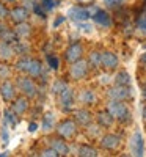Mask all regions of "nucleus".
<instances>
[{
    "mask_svg": "<svg viewBox=\"0 0 146 157\" xmlns=\"http://www.w3.org/2000/svg\"><path fill=\"white\" fill-rule=\"evenodd\" d=\"M107 112L119 123H129L130 116H132V113H130L129 107L124 104V101H113V99H110V102L107 104Z\"/></svg>",
    "mask_w": 146,
    "mask_h": 157,
    "instance_id": "obj_1",
    "label": "nucleus"
},
{
    "mask_svg": "<svg viewBox=\"0 0 146 157\" xmlns=\"http://www.w3.org/2000/svg\"><path fill=\"white\" fill-rule=\"evenodd\" d=\"M60 138H72L77 134V123L74 120H63L55 127Z\"/></svg>",
    "mask_w": 146,
    "mask_h": 157,
    "instance_id": "obj_2",
    "label": "nucleus"
},
{
    "mask_svg": "<svg viewBox=\"0 0 146 157\" xmlns=\"http://www.w3.org/2000/svg\"><path fill=\"white\" fill-rule=\"evenodd\" d=\"M16 88L21 91L25 98H35L36 96V90H38L32 78L30 77H24V75L22 77H17Z\"/></svg>",
    "mask_w": 146,
    "mask_h": 157,
    "instance_id": "obj_3",
    "label": "nucleus"
},
{
    "mask_svg": "<svg viewBox=\"0 0 146 157\" xmlns=\"http://www.w3.org/2000/svg\"><path fill=\"white\" fill-rule=\"evenodd\" d=\"M88 69H90V64L86 60H77L74 63H71V68H69V75L74 80H82L83 77H86L88 74Z\"/></svg>",
    "mask_w": 146,
    "mask_h": 157,
    "instance_id": "obj_4",
    "label": "nucleus"
},
{
    "mask_svg": "<svg viewBox=\"0 0 146 157\" xmlns=\"http://www.w3.org/2000/svg\"><path fill=\"white\" fill-rule=\"evenodd\" d=\"M107 96L113 101H127V99L132 98V90H130V86L115 85L107 91Z\"/></svg>",
    "mask_w": 146,
    "mask_h": 157,
    "instance_id": "obj_5",
    "label": "nucleus"
},
{
    "mask_svg": "<svg viewBox=\"0 0 146 157\" xmlns=\"http://www.w3.org/2000/svg\"><path fill=\"white\" fill-rule=\"evenodd\" d=\"M74 91L68 86L58 94V107L63 112H71L74 109Z\"/></svg>",
    "mask_w": 146,
    "mask_h": 157,
    "instance_id": "obj_6",
    "label": "nucleus"
},
{
    "mask_svg": "<svg viewBox=\"0 0 146 157\" xmlns=\"http://www.w3.org/2000/svg\"><path fill=\"white\" fill-rule=\"evenodd\" d=\"M0 94L5 102H13L17 96V88L11 80H3L0 85Z\"/></svg>",
    "mask_w": 146,
    "mask_h": 157,
    "instance_id": "obj_7",
    "label": "nucleus"
},
{
    "mask_svg": "<svg viewBox=\"0 0 146 157\" xmlns=\"http://www.w3.org/2000/svg\"><path fill=\"white\" fill-rule=\"evenodd\" d=\"M118 63H119V60H118L116 54H113L110 50L101 52V66L102 68H105L107 71H113L118 68Z\"/></svg>",
    "mask_w": 146,
    "mask_h": 157,
    "instance_id": "obj_8",
    "label": "nucleus"
},
{
    "mask_svg": "<svg viewBox=\"0 0 146 157\" xmlns=\"http://www.w3.org/2000/svg\"><path fill=\"white\" fill-rule=\"evenodd\" d=\"M68 16H69V19H72L75 22H83L91 17V11L85 6H72L68 11Z\"/></svg>",
    "mask_w": 146,
    "mask_h": 157,
    "instance_id": "obj_9",
    "label": "nucleus"
},
{
    "mask_svg": "<svg viewBox=\"0 0 146 157\" xmlns=\"http://www.w3.org/2000/svg\"><path fill=\"white\" fill-rule=\"evenodd\" d=\"M130 151L134 155H143L144 154V140L141 132H135L130 138Z\"/></svg>",
    "mask_w": 146,
    "mask_h": 157,
    "instance_id": "obj_10",
    "label": "nucleus"
},
{
    "mask_svg": "<svg viewBox=\"0 0 146 157\" xmlns=\"http://www.w3.org/2000/svg\"><path fill=\"white\" fill-rule=\"evenodd\" d=\"M64 55H66V60H68L69 63H74L77 60H80L83 57V47H82V44L80 43H72L68 49H66Z\"/></svg>",
    "mask_w": 146,
    "mask_h": 157,
    "instance_id": "obj_11",
    "label": "nucleus"
},
{
    "mask_svg": "<svg viewBox=\"0 0 146 157\" xmlns=\"http://www.w3.org/2000/svg\"><path fill=\"white\" fill-rule=\"evenodd\" d=\"M119 145H121V138L116 134H105L101 138V146L107 151H115Z\"/></svg>",
    "mask_w": 146,
    "mask_h": 157,
    "instance_id": "obj_12",
    "label": "nucleus"
},
{
    "mask_svg": "<svg viewBox=\"0 0 146 157\" xmlns=\"http://www.w3.org/2000/svg\"><path fill=\"white\" fill-rule=\"evenodd\" d=\"M91 16H93V19H94V22H96L98 25H101V27H104V29L112 27V24H113L112 16L109 14L107 11H104V10H96Z\"/></svg>",
    "mask_w": 146,
    "mask_h": 157,
    "instance_id": "obj_13",
    "label": "nucleus"
},
{
    "mask_svg": "<svg viewBox=\"0 0 146 157\" xmlns=\"http://www.w3.org/2000/svg\"><path fill=\"white\" fill-rule=\"evenodd\" d=\"M10 17L13 22H27L29 19V10L25 6H14L13 10H10Z\"/></svg>",
    "mask_w": 146,
    "mask_h": 157,
    "instance_id": "obj_14",
    "label": "nucleus"
},
{
    "mask_svg": "<svg viewBox=\"0 0 146 157\" xmlns=\"http://www.w3.org/2000/svg\"><path fill=\"white\" fill-rule=\"evenodd\" d=\"M74 120L77 124L80 126H90L91 121H93V116H91V112L86 110V109H79L74 112Z\"/></svg>",
    "mask_w": 146,
    "mask_h": 157,
    "instance_id": "obj_15",
    "label": "nucleus"
},
{
    "mask_svg": "<svg viewBox=\"0 0 146 157\" xmlns=\"http://www.w3.org/2000/svg\"><path fill=\"white\" fill-rule=\"evenodd\" d=\"M14 55H16V52H14L13 44L5 43V41L0 39V60H2V61H10Z\"/></svg>",
    "mask_w": 146,
    "mask_h": 157,
    "instance_id": "obj_16",
    "label": "nucleus"
},
{
    "mask_svg": "<svg viewBox=\"0 0 146 157\" xmlns=\"http://www.w3.org/2000/svg\"><path fill=\"white\" fill-rule=\"evenodd\" d=\"M30 104H29V99L27 98H16L14 101H13V112H14L16 115H24L25 112L29 110Z\"/></svg>",
    "mask_w": 146,
    "mask_h": 157,
    "instance_id": "obj_17",
    "label": "nucleus"
},
{
    "mask_svg": "<svg viewBox=\"0 0 146 157\" xmlns=\"http://www.w3.org/2000/svg\"><path fill=\"white\" fill-rule=\"evenodd\" d=\"M43 71H44L43 63L39 61V60H35V58H32L27 74H29L30 77H33V78H38V77H41V75H43Z\"/></svg>",
    "mask_w": 146,
    "mask_h": 157,
    "instance_id": "obj_18",
    "label": "nucleus"
},
{
    "mask_svg": "<svg viewBox=\"0 0 146 157\" xmlns=\"http://www.w3.org/2000/svg\"><path fill=\"white\" fill-rule=\"evenodd\" d=\"M50 146L57 151L58 155H68V154H69V146L66 145V141H63L61 138L50 140Z\"/></svg>",
    "mask_w": 146,
    "mask_h": 157,
    "instance_id": "obj_19",
    "label": "nucleus"
},
{
    "mask_svg": "<svg viewBox=\"0 0 146 157\" xmlns=\"http://www.w3.org/2000/svg\"><path fill=\"white\" fill-rule=\"evenodd\" d=\"M14 33H16L17 39H27L32 35V27L27 22H19L17 27L14 29Z\"/></svg>",
    "mask_w": 146,
    "mask_h": 157,
    "instance_id": "obj_20",
    "label": "nucleus"
},
{
    "mask_svg": "<svg viewBox=\"0 0 146 157\" xmlns=\"http://www.w3.org/2000/svg\"><path fill=\"white\" fill-rule=\"evenodd\" d=\"M96 121H98V126H101V127H112L115 118L109 112H99L96 116Z\"/></svg>",
    "mask_w": 146,
    "mask_h": 157,
    "instance_id": "obj_21",
    "label": "nucleus"
},
{
    "mask_svg": "<svg viewBox=\"0 0 146 157\" xmlns=\"http://www.w3.org/2000/svg\"><path fill=\"white\" fill-rule=\"evenodd\" d=\"M79 99H80V102L85 104V105H91V104L96 102V94H94V91H93V90H82Z\"/></svg>",
    "mask_w": 146,
    "mask_h": 157,
    "instance_id": "obj_22",
    "label": "nucleus"
},
{
    "mask_svg": "<svg viewBox=\"0 0 146 157\" xmlns=\"http://www.w3.org/2000/svg\"><path fill=\"white\" fill-rule=\"evenodd\" d=\"M13 47H14V52L17 55H27L29 52H30V46H29V43L27 41H24V39H17V41L13 44Z\"/></svg>",
    "mask_w": 146,
    "mask_h": 157,
    "instance_id": "obj_23",
    "label": "nucleus"
},
{
    "mask_svg": "<svg viewBox=\"0 0 146 157\" xmlns=\"http://www.w3.org/2000/svg\"><path fill=\"white\" fill-rule=\"evenodd\" d=\"M77 154L80 155V157H98L99 152L96 148H93V146H88V145H82L80 148H79Z\"/></svg>",
    "mask_w": 146,
    "mask_h": 157,
    "instance_id": "obj_24",
    "label": "nucleus"
},
{
    "mask_svg": "<svg viewBox=\"0 0 146 157\" xmlns=\"http://www.w3.org/2000/svg\"><path fill=\"white\" fill-rule=\"evenodd\" d=\"M3 115H5V124L10 126L11 129H14L17 126V123H19V120L16 118V113L13 112V110H10V109H6L3 112Z\"/></svg>",
    "mask_w": 146,
    "mask_h": 157,
    "instance_id": "obj_25",
    "label": "nucleus"
},
{
    "mask_svg": "<svg viewBox=\"0 0 146 157\" xmlns=\"http://www.w3.org/2000/svg\"><path fill=\"white\" fill-rule=\"evenodd\" d=\"M115 83L116 85H124V86H130V75L126 71H119L115 75Z\"/></svg>",
    "mask_w": 146,
    "mask_h": 157,
    "instance_id": "obj_26",
    "label": "nucleus"
},
{
    "mask_svg": "<svg viewBox=\"0 0 146 157\" xmlns=\"http://www.w3.org/2000/svg\"><path fill=\"white\" fill-rule=\"evenodd\" d=\"M30 61H32V58L30 57H21L19 60H17V63H16V69L19 71V72H25L27 74V71H29V66H30Z\"/></svg>",
    "mask_w": 146,
    "mask_h": 157,
    "instance_id": "obj_27",
    "label": "nucleus"
},
{
    "mask_svg": "<svg viewBox=\"0 0 146 157\" xmlns=\"http://www.w3.org/2000/svg\"><path fill=\"white\" fill-rule=\"evenodd\" d=\"M66 88H68V83H66L64 80H61V78H57V80L54 82V83H52V93H54V94H60L61 93V91L63 90H66Z\"/></svg>",
    "mask_w": 146,
    "mask_h": 157,
    "instance_id": "obj_28",
    "label": "nucleus"
},
{
    "mask_svg": "<svg viewBox=\"0 0 146 157\" xmlns=\"http://www.w3.org/2000/svg\"><path fill=\"white\" fill-rule=\"evenodd\" d=\"M88 64L93 68H99L101 66V52H98V50L91 52L88 57Z\"/></svg>",
    "mask_w": 146,
    "mask_h": 157,
    "instance_id": "obj_29",
    "label": "nucleus"
},
{
    "mask_svg": "<svg viewBox=\"0 0 146 157\" xmlns=\"http://www.w3.org/2000/svg\"><path fill=\"white\" fill-rule=\"evenodd\" d=\"M43 130L44 132H49V130H52L54 129V115H44V118H43Z\"/></svg>",
    "mask_w": 146,
    "mask_h": 157,
    "instance_id": "obj_30",
    "label": "nucleus"
},
{
    "mask_svg": "<svg viewBox=\"0 0 146 157\" xmlns=\"http://www.w3.org/2000/svg\"><path fill=\"white\" fill-rule=\"evenodd\" d=\"M0 39H2V41H5V43H10V44H14L16 41H17V36H16V33L14 32H11L10 29L0 36Z\"/></svg>",
    "mask_w": 146,
    "mask_h": 157,
    "instance_id": "obj_31",
    "label": "nucleus"
},
{
    "mask_svg": "<svg viewBox=\"0 0 146 157\" xmlns=\"http://www.w3.org/2000/svg\"><path fill=\"white\" fill-rule=\"evenodd\" d=\"M39 3L43 5V8L46 11H52L54 8L58 6V0H39Z\"/></svg>",
    "mask_w": 146,
    "mask_h": 157,
    "instance_id": "obj_32",
    "label": "nucleus"
},
{
    "mask_svg": "<svg viewBox=\"0 0 146 157\" xmlns=\"http://www.w3.org/2000/svg\"><path fill=\"white\" fill-rule=\"evenodd\" d=\"M137 29L141 33L146 35V13H143V14L138 16V19H137Z\"/></svg>",
    "mask_w": 146,
    "mask_h": 157,
    "instance_id": "obj_33",
    "label": "nucleus"
},
{
    "mask_svg": "<svg viewBox=\"0 0 146 157\" xmlns=\"http://www.w3.org/2000/svg\"><path fill=\"white\" fill-rule=\"evenodd\" d=\"M104 3H105V6L110 8V10H118V8L123 6L124 0H104Z\"/></svg>",
    "mask_w": 146,
    "mask_h": 157,
    "instance_id": "obj_34",
    "label": "nucleus"
},
{
    "mask_svg": "<svg viewBox=\"0 0 146 157\" xmlns=\"http://www.w3.org/2000/svg\"><path fill=\"white\" fill-rule=\"evenodd\" d=\"M11 77V69L8 64H0V78L2 80H8Z\"/></svg>",
    "mask_w": 146,
    "mask_h": 157,
    "instance_id": "obj_35",
    "label": "nucleus"
},
{
    "mask_svg": "<svg viewBox=\"0 0 146 157\" xmlns=\"http://www.w3.org/2000/svg\"><path fill=\"white\" fill-rule=\"evenodd\" d=\"M47 64H49V68H50V69L57 71L58 66H60V60H58L55 55H47Z\"/></svg>",
    "mask_w": 146,
    "mask_h": 157,
    "instance_id": "obj_36",
    "label": "nucleus"
},
{
    "mask_svg": "<svg viewBox=\"0 0 146 157\" xmlns=\"http://www.w3.org/2000/svg\"><path fill=\"white\" fill-rule=\"evenodd\" d=\"M33 13L35 14H38L39 17H46V10L43 8V5L41 3H35V6H33Z\"/></svg>",
    "mask_w": 146,
    "mask_h": 157,
    "instance_id": "obj_37",
    "label": "nucleus"
},
{
    "mask_svg": "<svg viewBox=\"0 0 146 157\" xmlns=\"http://www.w3.org/2000/svg\"><path fill=\"white\" fill-rule=\"evenodd\" d=\"M6 17H10V10L5 6L3 2H0V21H5Z\"/></svg>",
    "mask_w": 146,
    "mask_h": 157,
    "instance_id": "obj_38",
    "label": "nucleus"
},
{
    "mask_svg": "<svg viewBox=\"0 0 146 157\" xmlns=\"http://www.w3.org/2000/svg\"><path fill=\"white\" fill-rule=\"evenodd\" d=\"M39 155H43V157H57L58 154H57V151L54 149V148H46V149H43L41 152H39Z\"/></svg>",
    "mask_w": 146,
    "mask_h": 157,
    "instance_id": "obj_39",
    "label": "nucleus"
},
{
    "mask_svg": "<svg viewBox=\"0 0 146 157\" xmlns=\"http://www.w3.org/2000/svg\"><path fill=\"white\" fill-rule=\"evenodd\" d=\"M79 24V27H80V30H83V32H91V25L90 24H85V21L83 22H77Z\"/></svg>",
    "mask_w": 146,
    "mask_h": 157,
    "instance_id": "obj_40",
    "label": "nucleus"
},
{
    "mask_svg": "<svg viewBox=\"0 0 146 157\" xmlns=\"http://www.w3.org/2000/svg\"><path fill=\"white\" fill-rule=\"evenodd\" d=\"M64 19H66L64 16H58V17L55 19V22H54V27H58L60 24H63V22H64Z\"/></svg>",
    "mask_w": 146,
    "mask_h": 157,
    "instance_id": "obj_41",
    "label": "nucleus"
},
{
    "mask_svg": "<svg viewBox=\"0 0 146 157\" xmlns=\"http://www.w3.org/2000/svg\"><path fill=\"white\" fill-rule=\"evenodd\" d=\"M6 30H8V27H6V25H5L2 21H0V36H2V35H3Z\"/></svg>",
    "mask_w": 146,
    "mask_h": 157,
    "instance_id": "obj_42",
    "label": "nucleus"
},
{
    "mask_svg": "<svg viewBox=\"0 0 146 157\" xmlns=\"http://www.w3.org/2000/svg\"><path fill=\"white\" fill-rule=\"evenodd\" d=\"M29 130H30V132H35V130H38V124L32 121V123L29 124Z\"/></svg>",
    "mask_w": 146,
    "mask_h": 157,
    "instance_id": "obj_43",
    "label": "nucleus"
},
{
    "mask_svg": "<svg viewBox=\"0 0 146 157\" xmlns=\"http://www.w3.org/2000/svg\"><path fill=\"white\" fill-rule=\"evenodd\" d=\"M3 3H16V0H2Z\"/></svg>",
    "mask_w": 146,
    "mask_h": 157,
    "instance_id": "obj_44",
    "label": "nucleus"
},
{
    "mask_svg": "<svg viewBox=\"0 0 146 157\" xmlns=\"http://www.w3.org/2000/svg\"><path fill=\"white\" fill-rule=\"evenodd\" d=\"M141 63H143V64H146V54H143V55H141Z\"/></svg>",
    "mask_w": 146,
    "mask_h": 157,
    "instance_id": "obj_45",
    "label": "nucleus"
},
{
    "mask_svg": "<svg viewBox=\"0 0 146 157\" xmlns=\"http://www.w3.org/2000/svg\"><path fill=\"white\" fill-rule=\"evenodd\" d=\"M143 118H144V121H146V105L143 107Z\"/></svg>",
    "mask_w": 146,
    "mask_h": 157,
    "instance_id": "obj_46",
    "label": "nucleus"
},
{
    "mask_svg": "<svg viewBox=\"0 0 146 157\" xmlns=\"http://www.w3.org/2000/svg\"><path fill=\"white\" fill-rule=\"evenodd\" d=\"M143 98H144V99H146V86H144V88H143Z\"/></svg>",
    "mask_w": 146,
    "mask_h": 157,
    "instance_id": "obj_47",
    "label": "nucleus"
},
{
    "mask_svg": "<svg viewBox=\"0 0 146 157\" xmlns=\"http://www.w3.org/2000/svg\"><path fill=\"white\" fill-rule=\"evenodd\" d=\"M144 47H146V44H144Z\"/></svg>",
    "mask_w": 146,
    "mask_h": 157,
    "instance_id": "obj_48",
    "label": "nucleus"
},
{
    "mask_svg": "<svg viewBox=\"0 0 146 157\" xmlns=\"http://www.w3.org/2000/svg\"><path fill=\"white\" fill-rule=\"evenodd\" d=\"M144 8H146V5H144Z\"/></svg>",
    "mask_w": 146,
    "mask_h": 157,
    "instance_id": "obj_49",
    "label": "nucleus"
}]
</instances>
